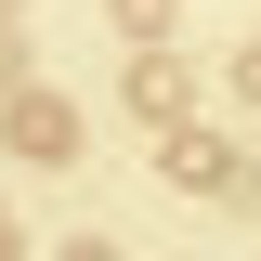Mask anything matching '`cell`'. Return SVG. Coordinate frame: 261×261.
Returning a JSON list of instances; mask_svg holds the SVG:
<instances>
[{"label": "cell", "mask_w": 261, "mask_h": 261, "mask_svg": "<svg viewBox=\"0 0 261 261\" xmlns=\"http://www.w3.org/2000/svg\"><path fill=\"white\" fill-rule=\"evenodd\" d=\"M0 130H13L27 157H79V118H65L53 92H13V105H0Z\"/></svg>", "instance_id": "6da1fadb"}, {"label": "cell", "mask_w": 261, "mask_h": 261, "mask_svg": "<svg viewBox=\"0 0 261 261\" xmlns=\"http://www.w3.org/2000/svg\"><path fill=\"white\" fill-rule=\"evenodd\" d=\"M130 105H144L157 130H183V65H170V53H144V65H130Z\"/></svg>", "instance_id": "7a4b0ae2"}, {"label": "cell", "mask_w": 261, "mask_h": 261, "mask_svg": "<svg viewBox=\"0 0 261 261\" xmlns=\"http://www.w3.org/2000/svg\"><path fill=\"white\" fill-rule=\"evenodd\" d=\"M157 157H170V183H235V157H222V144H209V130H170Z\"/></svg>", "instance_id": "3957f363"}, {"label": "cell", "mask_w": 261, "mask_h": 261, "mask_svg": "<svg viewBox=\"0 0 261 261\" xmlns=\"http://www.w3.org/2000/svg\"><path fill=\"white\" fill-rule=\"evenodd\" d=\"M118 27L144 39V53H157V39H170V0H118Z\"/></svg>", "instance_id": "277c9868"}, {"label": "cell", "mask_w": 261, "mask_h": 261, "mask_svg": "<svg viewBox=\"0 0 261 261\" xmlns=\"http://www.w3.org/2000/svg\"><path fill=\"white\" fill-rule=\"evenodd\" d=\"M0 92H27V65H13V27H0Z\"/></svg>", "instance_id": "5b68a950"}, {"label": "cell", "mask_w": 261, "mask_h": 261, "mask_svg": "<svg viewBox=\"0 0 261 261\" xmlns=\"http://www.w3.org/2000/svg\"><path fill=\"white\" fill-rule=\"evenodd\" d=\"M53 261H118V248H92V235H79V248H53Z\"/></svg>", "instance_id": "8992f818"}, {"label": "cell", "mask_w": 261, "mask_h": 261, "mask_svg": "<svg viewBox=\"0 0 261 261\" xmlns=\"http://www.w3.org/2000/svg\"><path fill=\"white\" fill-rule=\"evenodd\" d=\"M0 261H13V209H0Z\"/></svg>", "instance_id": "52a82bcc"}, {"label": "cell", "mask_w": 261, "mask_h": 261, "mask_svg": "<svg viewBox=\"0 0 261 261\" xmlns=\"http://www.w3.org/2000/svg\"><path fill=\"white\" fill-rule=\"evenodd\" d=\"M13 13H27V0H0V27H13Z\"/></svg>", "instance_id": "ba28073f"}]
</instances>
